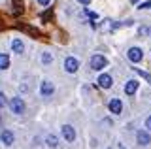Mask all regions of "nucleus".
Returning <instances> with one entry per match:
<instances>
[{"instance_id": "nucleus-1", "label": "nucleus", "mask_w": 151, "mask_h": 149, "mask_svg": "<svg viewBox=\"0 0 151 149\" xmlns=\"http://www.w3.org/2000/svg\"><path fill=\"white\" fill-rule=\"evenodd\" d=\"M108 66V60L102 57V55H94V57L91 59V68L93 70H102Z\"/></svg>"}, {"instance_id": "nucleus-2", "label": "nucleus", "mask_w": 151, "mask_h": 149, "mask_svg": "<svg viewBox=\"0 0 151 149\" xmlns=\"http://www.w3.org/2000/svg\"><path fill=\"white\" fill-rule=\"evenodd\" d=\"M9 108H12L13 113H23L25 111V102L19 98V96H15V98H12V102H9Z\"/></svg>"}, {"instance_id": "nucleus-3", "label": "nucleus", "mask_w": 151, "mask_h": 149, "mask_svg": "<svg viewBox=\"0 0 151 149\" xmlns=\"http://www.w3.org/2000/svg\"><path fill=\"white\" fill-rule=\"evenodd\" d=\"M78 68H79V62H78V59H74V57H68V59L64 60V70H66V72L74 74V72H78Z\"/></svg>"}, {"instance_id": "nucleus-4", "label": "nucleus", "mask_w": 151, "mask_h": 149, "mask_svg": "<svg viewBox=\"0 0 151 149\" xmlns=\"http://www.w3.org/2000/svg\"><path fill=\"white\" fill-rule=\"evenodd\" d=\"M127 55H129V59L132 60V62H140V60L144 59V51H142L140 47H130Z\"/></svg>"}, {"instance_id": "nucleus-5", "label": "nucleus", "mask_w": 151, "mask_h": 149, "mask_svg": "<svg viewBox=\"0 0 151 149\" xmlns=\"http://www.w3.org/2000/svg\"><path fill=\"white\" fill-rule=\"evenodd\" d=\"M60 132H63V138L66 140V142H74L76 140V132H74V128L70 127V125H64Z\"/></svg>"}, {"instance_id": "nucleus-6", "label": "nucleus", "mask_w": 151, "mask_h": 149, "mask_svg": "<svg viewBox=\"0 0 151 149\" xmlns=\"http://www.w3.org/2000/svg\"><path fill=\"white\" fill-rule=\"evenodd\" d=\"M98 85H100L102 89H110V87L113 85V80H111V76H108V74H102V76L98 77Z\"/></svg>"}, {"instance_id": "nucleus-7", "label": "nucleus", "mask_w": 151, "mask_h": 149, "mask_svg": "<svg viewBox=\"0 0 151 149\" xmlns=\"http://www.w3.org/2000/svg\"><path fill=\"white\" fill-rule=\"evenodd\" d=\"M53 91H55V87H53V83H51V81H42L40 92L44 96H51V95H53Z\"/></svg>"}, {"instance_id": "nucleus-8", "label": "nucleus", "mask_w": 151, "mask_h": 149, "mask_svg": "<svg viewBox=\"0 0 151 149\" xmlns=\"http://www.w3.org/2000/svg\"><path fill=\"white\" fill-rule=\"evenodd\" d=\"M136 138H138L140 145H149L151 143V136H149V132H145V130H140V132L136 134Z\"/></svg>"}, {"instance_id": "nucleus-9", "label": "nucleus", "mask_w": 151, "mask_h": 149, "mask_svg": "<svg viewBox=\"0 0 151 149\" xmlns=\"http://www.w3.org/2000/svg\"><path fill=\"white\" fill-rule=\"evenodd\" d=\"M110 111H111V113H115V115H119L121 111H123V104H121V100H117V98L110 100Z\"/></svg>"}, {"instance_id": "nucleus-10", "label": "nucleus", "mask_w": 151, "mask_h": 149, "mask_svg": "<svg viewBox=\"0 0 151 149\" xmlns=\"http://www.w3.org/2000/svg\"><path fill=\"white\" fill-rule=\"evenodd\" d=\"M136 89H138V81H134V80H130V81H127V85H125V92L127 95H134Z\"/></svg>"}, {"instance_id": "nucleus-11", "label": "nucleus", "mask_w": 151, "mask_h": 149, "mask_svg": "<svg viewBox=\"0 0 151 149\" xmlns=\"http://www.w3.org/2000/svg\"><path fill=\"white\" fill-rule=\"evenodd\" d=\"M0 138H2V143H6V145H12L13 143V134L9 132V130H4V132L0 134Z\"/></svg>"}, {"instance_id": "nucleus-12", "label": "nucleus", "mask_w": 151, "mask_h": 149, "mask_svg": "<svg viewBox=\"0 0 151 149\" xmlns=\"http://www.w3.org/2000/svg\"><path fill=\"white\" fill-rule=\"evenodd\" d=\"M19 29H21V30H25L27 34H30L32 38H36V36H40V32H38L36 29H32V27H28V25H19Z\"/></svg>"}, {"instance_id": "nucleus-13", "label": "nucleus", "mask_w": 151, "mask_h": 149, "mask_svg": "<svg viewBox=\"0 0 151 149\" xmlns=\"http://www.w3.org/2000/svg\"><path fill=\"white\" fill-rule=\"evenodd\" d=\"M12 49L15 51V53L21 55V53H23V49H25V45H23V42H21V40H13V42H12Z\"/></svg>"}, {"instance_id": "nucleus-14", "label": "nucleus", "mask_w": 151, "mask_h": 149, "mask_svg": "<svg viewBox=\"0 0 151 149\" xmlns=\"http://www.w3.org/2000/svg\"><path fill=\"white\" fill-rule=\"evenodd\" d=\"M45 142H47V145H49V147H57V145H59V140H57V136H55V134H49V136H47L45 138Z\"/></svg>"}, {"instance_id": "nucleus-15", "label": "nucleus", "mask_w": 151, "mask_h": 149, "mask_svg": "<svg viewBox=\"0 0 151 149\" xmlns=\"http://www.w3.org/2000/svg\"><path fill=\"white\" fill-rule=\"evenodd\" d=\"M23 2H19V0H13V15H19V13H23Z\"/></svg>"}, {"instance_id": "nucleus-16", "label": "nucleus", "mask_w": 151, "mask_h": 149, "mask_svg": "<svg viewBox=\"0 0 151 149\" xmlns=\"http://www.w3.org/2000/svg\"><path fill=\"white\" fill-rule=\"evenodd\" d=\"M9 66V59H8V55H0V70H6Z\"/></svg>"}, {"instance_id": "nucleus-17", "label": "nucleus", "mask_w": 151, "mask_h": 149, "mask_svg": "<svg viewBox=\"0 0 151 149\" xmlns=\"http://www.w3.org/2000/svg\"><path fill=\"white\" fill-rule=\"evenodd\" d=\"M134 70H136V72H138V74H140V76H142V77H144V80H145V81H147V83H149V85H151V74H149V72H144V70H140V68H134Z\"/></svg>"}, {"instance_id": "nucleus-18", "label": "nucleus", "mask_w": 151, "mask_h": 149, "mask_svg": "<svg viewBox=\"0 0 151 149\" xmlns=\"http://www.w3.org/2000/svg\"><path fill=\"white\" fill-rule=\"evenodd\" d=\"M42 62H44V64H51V62H53V55H51V53H44V55H42Z\"/></svg>"}, {"instance_id": "nucleus-19", "label": "nucleus", "mask_w": 151, "mask_h": 149, "mask_svg": "<svg viewBox=\"0 0 151 149\" xmlns=\"http://www.w3.org/2000/svg\"><path fill=\"white\" fill-rule=\"evenodd\" d=\"M140 36H151V29L149 27H140Z\"/></svg>"}, {"instance_id": "nucleus-20", "label": "nucleus", "mask_w": 151, "mask_h": 149, "mask_svg": "<svg viewBox=\"0 0 151 149\" xmlns=\"http://www.w3.org/2000/svg\"><path fill=\"white\" fill-rule=\"evenodd\" d=\"M138 8H140V10H149V8H151V0H147V2H142Z\"/></svg>"}, {"instance_id": "nucleus-21", "label": "nucleus", "mask_w": 151, "mask_h": 149, "mask_svg": "<svg viewBox=\"0 0 151 149\" xmlns=\"http://www.w3.org/2000/svg\"><path fill=\"white\" fill-rule=\"evenodd\" d=\"M4 106H6V96L0 92V108H4Z\"/></svg>"}, {"instance_id": "nucleus-22", "label": "nucleus", "mask_w": 151, "mask_h": 149, "mask_svg": "<svg viewBox=\"0 0 151 149\" xmlns=\"http://www.w3.org/2000/svg\"><path fill=\"white\" fill-rule=\"evenodd\" d=\"M145 127H147V130H151V115L147 117V121H145Z\"/></svg>"}, {"instance_id": "nucleus-23", "label": "nucleus", "mask_w": 151, "mask_h": 149, "mask_svg": "<svg viewBox=\"0 0 151 149\" xmlns=\"http://www.w3.org/2000/svg\"><path fill=\"white\" fill-rule=\"evenodd\" d=\"M38 4H42V6H47V4H49V0H38Z\"/></svg>"}, {"instance_id": "nucleus-24", "label": "nucleus", "mask_w": 151, "mask_h": 149, "mask_svg": "<svg viewBox=\"0 0 151 149\" xmlns=\"http://www.w3.org/2000/svg\"><path fill=\"white\" fill-rule=\"evenodd\" d=\"M78 2H81V4H83V6H87V4H89V2H91V0H78Z\"/></svg>"}, {"instance_id": "nucleus-25", "label": "nucleus", "mask_w": 151, "mask_h": 149, "mask_svg": "<svg viewBox=\"0 0 151 149\" xmlns=\"http://www.w3.org/2000/svg\"><path fill=\"white\" fill-rule=\"evenodd\" d=\"M132 2H134V4H136V2H138V0H132Z\"/></svg>"}, {"instance_id": "nucleus-26", "label": "nucleus", "mask_w": 151, "mask_h": 149, "mask_svg": "<svg viewBox=\"0 0 151 149\" xmlns=\"http://www.w3.org/2000/svg\"><path fill=\"white\" fill-rule=\"evenodd\" d=\"M0 121H2V119H0Z\"/></svg>"}]
</instances>
